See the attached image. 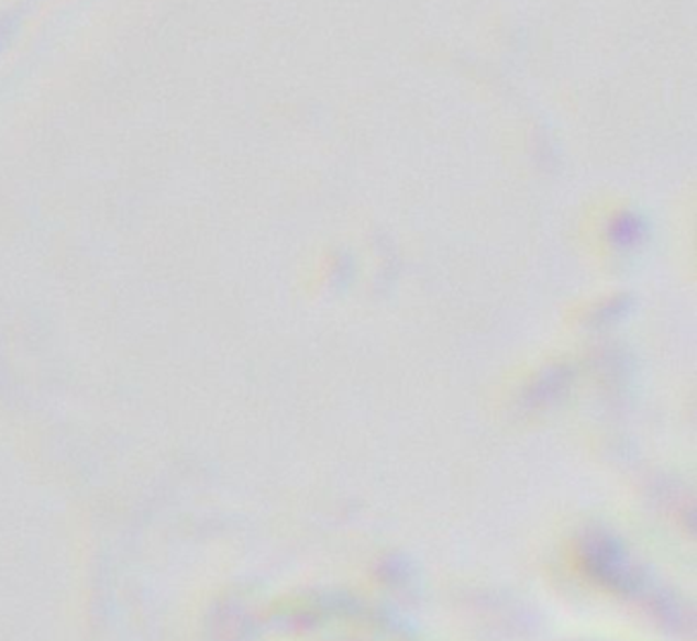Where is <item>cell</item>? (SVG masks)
<instances>
[{"label":"cell","instance_id":"6da1fadb","mask_svg":"<svg viewBox=\"0 0 697 641\" xmlns=\"http://www.w3.org/2000/svg\"><path fill=\"white\" fill-rule=\"evenodd\" d=\"M644 235H646L644 221L637 214H620L610 223V240L618 247H626V250L637 247L639 243L644 242Z\"/></svg>","mask_w":697,"mask_h":641}]
</instances>
